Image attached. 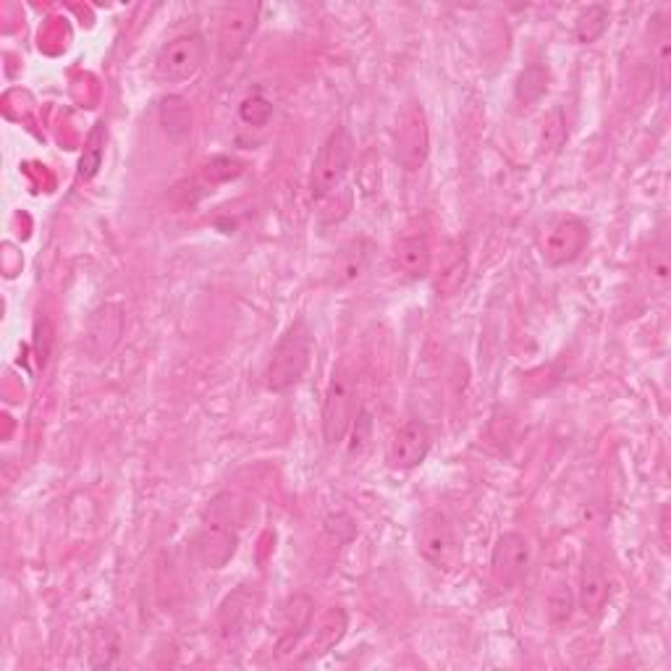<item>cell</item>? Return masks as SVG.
Here are the masks:
<instances>
[{"instance_id": "cell-11", "label": "cell", "mask_w": 671, "mask_h": 671, "mask_svg": "<svg viewBox=\"0 0 671 671\" xmlns=\"http://www.w3.org/2000/svg\"><path fill=\"white\" fill-rule=\"evenodd\" d=\"M260 603V593L250 585H241L228 593L218 612V640L224 648H237L244 640L247 627H250L254 609Z\"/></svg>"}, {"instance_id": "cell-8", "label": "cell", "mask_w": 671, "mask_h": 671, "mask_svg": "<svg viewBox=\"0 0 671 671\" xmlns=\"http://www.w3.org/2000/svg\"><path fill=\"white\" fill-rule=\"evenodd\" d=\"M258 3H231L220 13L218 24V58L224 66L237 64L241 53L247 50L250 39L260 22Z\"/></svg>"}, {"instance_id": "cell-29", "label": "cell", "mask_w": 671, "mask_h": 671, "mask_svg": "<svg viewBox=\"0 0 671 671\" xmlns=\"http://www.w3.org/2000/svg\"><path fill=\"white\" fill-rule=\"evenodd\" d=\"M661 543L663 551H669V507L661 509Z\"/></svg>"}, {"instance_id": "cell-26", "label": "cell", "mask_w": 671, "mask_h": 671, "mask_svg": "<svg viewBox=\"0 0 671 671\" xmlns=\"http://www.w3.org/2000/svg\"><path fill=\"white\" fill-rule=\"evenodd\" d=\"M103 145H105V126L95 124V129H92L90 137H87L84 156L79 160V177L82 179L95 177L100 163H103Z\"/></svg>"}, {"instance_id": "cell-27", "label": "cell", "mask_w": 671, "mask_h": 671, "mask_svg": "<svg viewBox=\"0 0 671 671\" xmlns=\"http://www.w3.org/2000/svg\"><path fill=\"white\" fill-rule=\"evenodd\" d=\"M241 166L239 160H234V158H226V156H218V158H213L211 163L205 166V177L211 179V181H231V179H237L239 173H241Z\"/></svg>"}, {"instance_id": "cell-14", "label": "cell", "mask_w": 671, "mask_h": 671, "mask_svg": "<svg viewBox=\"0 0 671 671\" xmlns=\"http://www.w3.org/2000/svg\"><path fill=\"white\" fill-rule=\"evenodd\" d=\"M394 263L407 278H412V281L425 278L428 273H431V265H433L431 241H428V234L422 231L420 226L405 228L401 237L396 239Z\"/></svg>"}, {"instance_id": "cell-23", "label": "cell", "mask_w": 671, "mask_h": 671, "mask_svg": "<svg viewBox=\"0 0 671 671\" xmlns=\"http://www.w3.org/2000/svg\"><path fill=\"white\" fill-rule=\"evenodd\" d=\"M273 118V103L265 98L263 90H254L239 103V121L252 126V129H263Z\"/></svg>"}, {"instance_id": "cell-4", "label": "cell", "mask_w": 671, "mask_h": 671, "mask_svg": "<svg viewBox=\"0 0 671 671\" xmlns=\"http://www.w3.org/2000/svg\"><path fill=\"white\" fill-rule=\"evenodd\" d=\"M354 158V137L346 126H339L328 134V139L320 145L318 158H315L310 171V197L328 200L333 192L341 190L344 177Z\"/></svg>"}, {"instance_id": "cell-28", "label": "cell", "mask_w": 671, "mask_h": 671, "mask_svg": "<svg viewBox=\"0 0 671 671\" xmlns=\"http://www.w3.org/2000/svg\"><path fill=\"white\" fill-rule=\"evenodd\" d=\"M669 53H671V35L669 26H663V30H659V35H656V58H659L661 87H667L669 82Z\"/></svg>"}, {"instance_id": "cell-21", "label": "cell", "mask_w": 671, "mask_h": 671, "mask_svg": "<svg viewBox=\"0 0 671 671\" xmlns=\"http://www.w3.org/2000/svg\"><path fill=\"white\" fill-rule=\"evenodd\" d=\"M606 30H609V9L601 3L588 5V9L582 11L575 22V37H577V43H582V45H590V43H595V39H601L603 35H606Z\"/></svg>"}, {"instance_id": "cell-5", "label": "cell", "mask_w": 671, "mask_h": 671, "mask_svg": "<svg viewBox=\"0 0 671 671\" xmlns=\"http://www.w3.org/2000/svg\"><path fill=\"white\" fill-rule=\"evenodd\" d=\"M207 60V43L200 32H184V35L168 39L152 60V73L158 82L179 84L190 82L203 71Z\"/></svg>"}, {"instance_id": "cell-12", "label": "cell", "mask_w": 671, "mask_h": 671, "mask_svg": "<svg viewBox=\"0 0 671 671\" xmlns=\"http://www.w3.org/2000/svg\"><path fill=\"white\" fill-rule=\"evenodd\" d=\"M433 446L431 428L422 420H407L388 441L386 462L391 469H414L428 459Z\"/></svg>"}, {"instance_id": "cell-9", "label": "cell", "mask_w": 671, "mask_h": 671, "mask_svg": "<svg viewBox=\"0 0 671 671\" xmlns=\"http://www.w3.org/2000/svg\"><path fill=\"white\" fill-rule=\"evenodd\" d=\"M590 241V228L582 218L564 216L546 226L541 239V254L548 265L561 268L575 263L585 252Z\"/></svg>"}, {"instance_id": "cell-25", "label": "cell", "mask_w": 671, "mask_h": 671, "mask_svg": "<svg viewBox=\"0 0 671 671\" xmlns=\"http://www.w3.org/2000/svg\"><path fill=\"white\" fill-rule=\"evenodd\" d=\"M118 650H121L118 635L113 633V629H109V627L98 629L95 640H92L90 667L92 669H111L113 663H116V659H118Z\"/></svg>"}, {"instance_id": "cell-19", "label": "cell", "mask_w": 671, "mask_h": 671, "mask_svg": "<svg viewBox=\"0 0 671 671\" xmlns=\"http://www.w3.org/2000/svg\"><path fill=\"white\" fill-rule=\"evenodd\" d=\"M158 116L168 137L177 139V143L192 134V109L181 95H168L160 100Z\"/></svg>"}, {"instance_id": "cell-3", "label": "cell", "mask_w": 671, "mask_h": 671, "mask_svg": "<svg viewBox=\"0 0 671 671\" xmlns=\"http://www.w3.org/2000/svg\"><path fill=\"white\" fill-rule=\"evenodd\" d=\"M414 543H418L422 559L439 569V572H456L462 567V559H465L454 522L444 512H439V509H425L418 516Z\"/></svg>"}, {"instance_id": "cell-17", "label": "cell", "mask_w": 671, "mask_h": 671, "mask_svg": "<svg viewBox=\"0 0 671 671\" xmlns=\"http://www.w3.org/2000/svg\"><path fill=\"white\" fill-rule=\"evenodd\" d=\"M124 333V310L118 305L100 307L90 323V349L98 360H103Z\"/></svg>"}, {"instance_id": "cell-7", "label": "cell", "mask_w": 671, "mask_h": 671, "mask_svg": "<svg viewBox=\"0 0 671 671\" xmlns=\"http://www.w3.org/2000/svg\"><path fill=\"white\" fill-rule=\"evenodd\" d=\"M428 152H431V129H428L425 109L420 103H407L396 116L394 160L405 171L414 173L425 166Z\"/></svg>"}, {"instance_id": "cell-6", "label": "cell", "mask_w": 671, "mask_h": 671, "mask_svg": "<svg viewBox=\"0 0 671 671\" xmlns=\"http://www.w3.org/2000/svg\"><path fill=\"white\" fill-rule=\"evenodd\" d=\"M357 380L354 375L346 371L344 365H339L331 375V384H328L326 401H323V439L328 446L341 444L346 439V433L352 431L354 420H357Z\"/></svg>"}, {"instance_id": "cell-16", "label": "cell", "mask_w": 671, "mask_h": 671, "mask_svg": "<svg viewBox=\"0 0 671 671\" xmlns=\"http://www.w3.org/2000/svg\"><path fill=\"white\" fill-rule=\"evenodd\" d=\"M371 252L373 244L367 239H352L336 252L331 271H328V281L333 286H349L354 281L362 278V273L367 271V263H371Z\"/></svg>"}, {"instance_id": "cell-24", "label": "cell", "mask_w": 671, "mask_h": 671, "mask_svg": "<svg viewBox=\"0 0 671 671\" xmlns=\"http://www.w3.org/2000/svg\"><path fill=\"white\" fill-rule=\"evenodd\" d=\"M648 273H650V284L659 288V292H667L671 281V268H669V244L663 237L650 241Z\"/></svg>"}, {"instance_id": "cell-2", "label": "cell", "mask_w": 671, "mask_h": 671, "mask_svg": "<svg viewBox=\"0 0 671 671\" xmlns=\"http://www.w3.org/2000/svg\"><path fill=\"white\" fill-rule=\"evenodd\" d=\"M312 360V331L307 326L305 318L294 320L286 328L284 336L273 346L271 357L265 362L263 371V384L268 391L284 394L288 388H294L305 378L307 367Z\"/></svg>"}, {"instance_id": "cell-1", "label": "cell", "mask_w": 671, "mask_h": 671, "mask_svg": "<svg viewBox=\"0 0 671 671\" xmlns=\"http://www.w3.org/2000/svg\"><path fill=\"white\" fill-rule=\"evenodd\" d=\"M241 503L234 493H218L207 503L203 525L192 538V559L203 569H224L239 546Z\"/></svg>"}, {"instance_id": "cell-22", "label": "cell", "mask_w": 671, "mask_h": 671, "mask_svg": "<svg viewBox=\"0 0 671 671\" xmlns=\"http://www.w3.org/2000/svg\"><path fill=\"white\" fill-rule=\"evenodd\" d=\"M546 614L551 624H567L575 614V590L567 580H556L546 599Z\"/></svg>"}, {"instance_id": "cell-10", "label": "cell", "mask_w": 671, "mask_h": 671, "mask_svg": "<svg viewBox=\"0 0 671 671\" xmlns=\"http://www.w3.org/2000/svg\"><path fill=\"white\" fill-rule=\"evenodd\" d=\"M530 564H533V548L530 541L520 533H503L496 541L493 554H491V575L493 582L501 590L514 588L516 582H522L530 572Z\"/></svg>"}, {"instance_id": "cell-15", "label": "cell", "mask_w": 671, "mask_h": 671, "mask_svg": "<svg viewBox=\"0 0 671 671\" xmlns=\"http://www.w3.org/2000/svg\"><path fill=\"white\" fill-rule=\"evenodd\" d=\"M609 593H612V588H609L606 567H603V561L599 559V556L588 554L585 561H582V575H580L582 612H585L590 619L601 616L603 609H606V603H609Z\"/></svg>"}, {"instance_id": "cell-20", "label": "cell", "mask_w": 671, "mask_h": 671, "mask_svg": "<svg viewBox=\"0 0 671 671\" xmlns=\"http://www.w3.org/2000/svg\"><path fill=\"white\" fill-rule=\"evenodd\" d=\"M548 79H551V73H548L546 66L541 64L527 66V69H522L520 77H516L514 98L520 100L522 105L538 103V100L548 92Z\"/></svg>"}, {"instance_id": "cell-18", "label": "cell", "mask_w": 671, "mask_h": 671, "mask_svg": "<svg viewBox=\"0 0 671 671\" xmlns=\"http://www.w3.org/2000/svg\"><path fill=\"white\" fill-rule=\"evenodd\" d=\"M344 635H346V612L344 609H331V612L323 616V622H320V627L315 629L312 646L307 648L302 661H312L326 656L328 650H333L341 640H344Z\"/></svg>"}, {"instance_id": "cell-13", "label": "cell", "mask_w": 671, "mask_h": 671, "mask_svg": "<svg viewBox=\"0 0 671 671\" xmlns=\"http://www.w3.org/2000/svg\"><path fill=\"white\" fill-rule=\"evenodd\" d=\"M312 614L315 603L310 595H292L281 603L278 609V640H276V653L286 656L299 646L302 637L307 635V629L312 627Z\"/></svg>"}]
</instances>
